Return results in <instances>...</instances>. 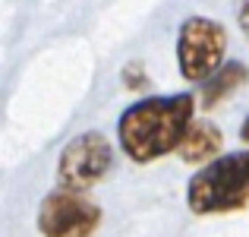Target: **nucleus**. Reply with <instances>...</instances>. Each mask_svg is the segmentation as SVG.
Here are the masks:
<instances>
[{"mask_svg":"<svg viewBox=\"0 0 249 237\" xmlns=\"http://www.w3.org/2000/svg\"><path fill=\"white\" fill-rule=\"evenodd\" d=\"M196 98L189 92L161 98H142L129 104L117 120L120 146L133 161L145 164L161 155H170L183 146L189 127H193Z\"/></svg>","mask_w":249,"mask_h":237,"instance_id":"f257e3e1","label":"nucleus"},{"mask_svg":"<svg viewBox=\"0 0 249 237\" xmlns=\"http://www.w3.org/2000/svg\"><path fill=\"white\" fill-rule=\"evenodd\" d=\"M186 202L196 215L240 212L249 206V152H231L196 171L186 187Z\"/></svg>","mask_w":249,"mask_h":237,"instance_id":"f03ea898","label":"nucleus"},{"mask_svg":"<svg viewBox=\"0 0 249 237\" xmlns=\"http://www.w3.org/2000/svg\"><path fill=\"white\" fill-rule=\"evenodd\" d=\"M224 48H227V32L221 22L208 16H189L183 19L180 35H177V60L180 73L189 82H205L224 67Z\"/></svg>","mask_w":249,"mask_h":237,"instance_id":"7ed1b4c3","label":"nucleus"},{"mask_svg":"<svg viewBox=\"0 0 249 237\" xmlns=\"http://www.w3.org/2000/svg\"><path fill=\"white\" fill-rule=\"evenodd\" d=\"M110 168H114L110 142L101 133L89 130V133H79L67 142L60 161H57V180H60L63 190L82 193V190L95 187L98 180H104Z\"/></svg>","mask_w":249,"mask_h":237,"instance_id":"20e7f679","label":"nucleus"},{"mask_svg":"<svg viewBox=\"0 0 249 237\" xmlns=\"http://www.w3.org/2000/svg\"><path fill=\"white\" fill-rule=\"evenodd\" d=\"M101 225V209L76 190H54L38 209V228L44 237H91Z\"/></svg>","mask_w":249,"mask_h":237,"instance_id":"39448f33","label":"nucleus"},{"mask_svg":"<svg viewBox=\"0 0 249 237\" xmlns=\"http://www.w3.org/2000/svg\"><path fill=\"white\" fill-rule=\"evenodd\" d=\"M218 149H221V130L212 120H193V127H189L186 139L180 146V158L189 164H202Z\"/></svg>","mask_w":249,"mask_h":237,"instance_id":"423d86ee","label":"nucleus"},{"mask_svg":"<svg viewBox=\"0 0 249 237\" xmlns=\"http://www.w3.org/2000/svg\"><path fill=\"white\" fill-rule=\"evenodd\" d=\"M246 79H249L246 63H240V60L224 63L214 76H208L205 82H202V108H214L221 98H231Z\"/></svg>","mask_w":249,"mask_h":237,"instance_id":"0eeeda50","label":"nucleus"},{"mask_svg":"<svg viewBox=\"0 0 249 237\" xmlns=\"http://www.w3.org/2000/svg\"><path fill=\"white\" fill-rule=\"evenodd\" d=\"M237 19H240V29L249 35V0H237Z\"/></svg>","mask_w":249,"mask_h":237,"instance_id":"6e6552de","label":"nucleus"},{"mask_svg":"<svg viewBox=\"0 0 249 237\" xmlns=\"http://www.w3.org/2000/svg\"><path fill=\"white\" fill-rule=\"evenodd\" d=\"M240 139H243L246 146H249V117L243 120V127H240Z\"/></svg>","mask_w":249,"mask_h":237,"instance_id":"1a4fd4ad","label":"nucleus"}]
</instances>
